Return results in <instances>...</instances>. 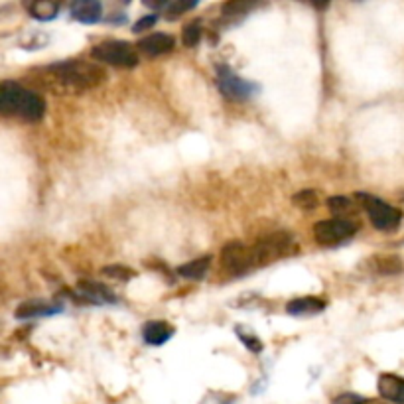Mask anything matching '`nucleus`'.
Here are the masks:
<instances>
[{"label": "nucleus", "instance_id": "18", "mask_svg": "<svg viewBox=\"0 0 404 404\" xmlns=\"http://www.w3.org/2000/svg\"><path fill=\"white\" fill-rule=\"evenodd\" d=\"M148 6H154L156 10L164 12L168 18H178L184 12H189L191 8L198 6V2H189V0H171V2H146Z\"/></svg>", "mask_w": 404, "mask_h": 404}, {"label": "nucleus", "instance_id": "20", "mask_svg": "<svg viewBox=\"0 0 404 404\" xmlns=\"http://www.w3.org/2000/svg\"><path fill=\"white\" fill-rule=\"evenodd\" d=\"M327 207L337 215V217H345V215H351L355 205L349 198H343V195H335V198H329L327 200Z\"/></svg>", "mask_w": 404, "mask_h": 404}, {"label": "nucleus", "instance_id": "13", "mask_svg": "<svg viewBox=\"0 0 404 404\" xmlns=\"http://www.w3.org/2000/svg\"><path fill=\"white\" fill-rule=\"evenodd\" d=\"M69 12L81 24H95L103 18V4L99 0H78L71 4Z\"/></svg>", "mask_w": 404, "mask_h": 404}, {"label": "nucleus", "instance_id": "3", "mask_svg": "<svg viewBox=\"0 0 404 404\" xmlns=\"http://www.w3.org/2000/svg\"><path fill=\"white\" fill-rule=\"evenodd\" d=\"M355 198L361 202V207L367 211L375 229L390 233V231H396L401 227L403 211L399 207H392L390 203L381 200V198H375L371 193H357Z\"/></svg>", "mask_w": 404, "mask_h": 404}, {"label": "nucleus", "instance_id": "21", "mask_svg": "<svg viewBox=\"0 0 404 404\" xmlns=\"http://www.w3.org/2000/svg\"><path fill=\"white\" fill-rule=\"evenodd\" d=\"M203 30L200 26V22H189L184 26V32H182V40H184V46L186 47H195L200 42H202Z\"/></svg>", "mask_w": 404, "mask_h": 404}, {"label": "nucleus", "instance_id": "26", "mask_svg": "<svg viewBox=\"0 0 404 404\" xmlns=\"http://www.w3.org/2000/svg\"><path fill=\"white\" fill-rule=\"evenodd\" d=\"M158 18H160V14H158V12L142 16L140 20H136V22H134L132 32H134V34H140V32H146V30H150V28H154L156 22H158Z\"/></svg>", "mask_w": 404, "mask_h": 404}, {"label": "nucleus", "instance_id": "12", "mask_svg": "<svg viewBox=\"0 0 404 404\" xmlns=\"http://www.w3.org/2000/svg\"><path fill=\"white\" fill-rule=\"evenodd\" d=\"M176 329L166 324V322H146L144 327H142V340L146 345H152V347H160L164 343H168L174 337Z\"/></svg>", "mask_w": 404, "mask_h": 404}, {"label": "nucleus", "instance_id": "27", "mask_svg": "<svg viewBox=\"0 0 404 404\" xmlns=\"http://www.w3.org/2000/svg\"><path fill=\"white\" fill-rule=\"evenodd\" d=\"M365 403H367V401H365L363 396L355 394V392H343V394H340V396H335L331 404H365Z\"/></svg>", "mask_w": 404, "mask_h": 404}, {"label": "nucleus", "instance_id": "15", "mask_svg": "<svg viewBox=\"0 0 404 404\" xmlns=\"http://www.w3.org/2000/svg\"><path fill=\"white\" fill-rule=\"evenodd\" d=\"M326 310V300L316 298V296H302L294 298L286 304V311L290 316H316Z\"/></svg>", "mask_w": 404, "mask_h": 404}, {"label": "nucleus", "instance_id": "17", "mask_svg": "<svg viewBox=\"0 0 404 404\" xmlns=\"http://www.w3.org/2000/svg\"><path fill=\"white\" fill-rule=\"evenodd\" d=\"M28 12L32 18H36L40 22H49L60 14V4L51 2V0H38V2L28 4Z\"/></svg>", "mask_w": 404, "mask_h": 404}, {"label": "nucleus", "instance_id": "8", "mask_svg": "<svg viewBox=\"0 0 404 404\" xmlns=\"http://www.w3.org/2000/svg\"><path fill=\"white\" fill-rule=\"evenodd\" d=\"M221 265L227 272L231 274H247L250 270H254L252 266V257H250V247L243 245V243H227L223 250H221Z\"/></svg>", "mask_w": 404, "mask_h": 404}, {"label": "nucleus", "instance_id": "5", "mask_svg": "<svg viewBox=\"0 0 404 404\" xmlns=\"http://www.w3.org/2000/svg\"><path fill=\"white\" fill-rule=\"evenodd\" d=\"M359 231V225L351 217L322 219L313 225V239L322 247H337L349 241Z\"/></svg>", "mask_w": 404, "mask_h": 404}, {"label": "nucleus", "instance_id": "10", "mask_svg": "<svg viewBox=\"0 0 404 404\" xmlns=\"http://www.w3.org/2000/svg\"><path fill=\"white\" fill-rule=\"evenodd\" d=\"M60 311H63L62 304L44 302V300H28L16 308L14 316L18 320H32V318H49Z\"/></svg>", "mask_w": 404, "mask_h": 404}, {"label": "nucleus", "instance_id": "1", "mask_svg": "<svg viewBox=\"0 0 404 404\" xmlns=\"http://www.w3.org/2000/svg\"><path fill=\"white\" fill-rule=\"evenodd\" d=\"M42 83L54 91H67V93H83L103 83L105 71L95 63L83 60H67L56 62L38 71Z\"/></svg>", "mask_w": 404, "mask_h": 404}, {"label": "nucleus", "instance_id": "9", "mask_svg": "<svg viewBox=\"0 0 404 404\" xmlns=\"http://www.w3.org/2000/svg\"><path fill=\"white\" fill-rule=\"evenodd\" d=\"M176 47V38L166 34V32H154L144 36L139 42V49L148 56V58H156V56H164Z\"/></svg>", "mask_w": 404, "mask_h": 404}, {"label": "nucleus", "instance_id": "22", "mask_svg": "<svg viewBox=\"0 0 404 404\" xmlns=\"http://www.w3.org/2000/svg\"><path fill=\"white\" fill-rule=\"evenodd\" d=\"M375 270L381 274H396L403 270V263L396 257H383V259H375Z\"/></svg>", "mask_w": 404, "mask_h": 404}, {"label": "nucleus", "instance_id": "11", "mask_svg": "<svg viewBox=\"0 0 404 404\" xmlns=\"http://www.w3.org/2000/svg\"><path fill=\"white\" fill-rule=\"evenodd\" d=\"M379 394L392 404H404V377L392 373H383L377 381Z\"/></svg>", "mask_w": 404, "mask_h": 404}, {"label": "nucleus", "instance_id": "14", "mask_svg": "<svg viewBox=\"0 0 404 404\" xmlns=\"http://www.w3.org/2000/svg\"><path fill=\"white\" fill-rule=\"evenodd\" d=\"M79 294L83 298H87L91 304H115L117 302V296L112 290H109L105 284H99V282H79L78 284Z\"/></svg>", "mask_w": 404, "mask_h": 404}, {"label": "nucleus", "instance_id": "4", "mask_svg": "<svg viewBox=\"0 0 404 404\" xmlns=\"http://www.w3.org/2000/svg\"><path fill=\"white\" fill-rule=\"evenodd\" d=\"M91 56H93L97 62L109 63L112 67L132 69V67L139 65V51H136V47L132 46L130 42H125V40H105V42L93 46Z\"/></svg>", "mask_w": 404, "mask_h": 404}, {"label": "nucleus", "instance_id": "6", "mask_svg": "<svg viewBox=\"0 0 404 404\" xmlns=\"http://www.w3.org/2000/svg\"><path fill=\"white\" fill-rule=\"evenodd\" d=\"M292 249V235L290 233H272L263 237L250 247V257H252V266H265L268 263H274L282 259L286 252Z\"/></svg>", "mask_w": 404, "mask_h": 404}, {"label": "nucleus", "instance_id": "16", "mask_svg": "<svg viewBox=\"0 0 404 404\" xmlns=\"http://www.w3.org/2000/svg\"><path fill=\"white\" fill-rule=\"evenodd\" d=\"M209 265H211V257H202V259H195L186 265L178 266V274L187 280H202L207 274Z\"/></svg>", "mask_w": 404, "mask_h": 404}, {"label": "nucleus", "instance_id": "7", "mask_svg": "<svg viewBox=\"0 0 404 404\" xmlns=\"http://www.w3.org/2000/svg\"><path fill=\"white\" fill-rule=\"evenodd\" d=\"M217 87L221 93L225 95L231 101H247L250 97L261 91V85L249 81V79L241 78L239 73H235L233 69L225 63L217 65Z\"/></svg>", "mask_w": 404, "mask_h": 404}, {"label": "nucleus", "instance_id": "24", "mask_svg": "<svg viewBox=\"0 0 404 404\" xmlns=\"http://www.w3.org/2000/svg\"><path fill=\"white\" fill-rule=\"evenodd\" d=\"M103 274H107V276H110V278H117V280H130L132 276H134V270L123 265H110L103 268Z\"/></svg>", "mask_w": 404, "mask_h": 404}, {"label": "nucleus", "instance_id": "19", "mask_svg": "<svg viewBox=\"0 0 404 404\" xmlns=\"http://www.w3.org/2000/svg\"><path fill=\"white\" fill-rule=\"evenodd\" d=\"M252 8H254L252 2H237V0H233V2H227V4L221 8V12H223V18H225V20L235 22L237 18H243L247 12H250Z\"/></svg>", "mask_w": 404, "mask_h": 404}, {"label": "nucleus", "instance_id": "2", "mask_svg": "<svg viewBox=\"0 0 404 404\" xmlns=\"http://www.w3.org/2000/svg\"><path fill=\"white\" fill-rule=\"evenodd\" d=\"M0 110L6 117H16L28 123H38L46 115V101L42 95L16 81H2L0 85Z\"/></svg>", "mask_w": 404, "mask_h": 404}, {"label": "nucleus", "instance_id": "23", "mask_svg": "<svg viewBox=\"0 0 404 404\" xmlns=\"http://www.w3.org/2000/svg\"><path fill=\"white\" fill-rule=\"evenodd\" d=\"M292 202L300 209H316L318 207V193L313 189H302L292 198Z\"/></svg>", "mask_w": 404, "mask_h": 404}, {"label": "nucleus", "instance_id": "25", "mask_svg": "<svg viewBox=\"0 0 404 404\" xmlns=\"http://www.w3.org/2000/svg\"><path fill=\"white\" fill-rule=\"evenodd\" d=\"M235 333L241 337V342L245 343V347L249 349V351H252V353H261L263 351V342L259 340V337H254V335H247V333H243L241 331V327H235Z\"/></svg>", "mask_w": 404, "mask_h": 404}]
</instances>
